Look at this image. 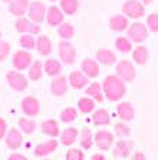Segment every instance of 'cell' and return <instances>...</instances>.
<instances>
[{"label":"cell","mask_w":158,"mask_h":160,"mask_svg":"<svg viewBox=\"0 0 158 160\" xmlns=\"http://www.w3.org/2000/svg\"><path fill=\"white\" fill-rule=\"evenodd\" d=\"M102 91L109 101H119L127 94L125 81H122L118 75H108L103 79Z\"/></svg>","instance_id":"obj_1"},{"label":"cell","mask_w":158,"mask_h":160,"mask_svg":"<svg viewBox=\"0 0 158 160\" xmlns=\"http://www.w3.org/2000/svg\"><path fill=\"white\" fill-rule=\"evenodd\" d=\"M33 62V58L30 55L29 51L26 49H19L13 53V58H12V65L16 71H26L29 69V67Z\"/></svg>","instance_id":"obj_2"},{"label":"cell","mask_w":158,"mask_h":160,"mask_svg":"<svg viewBox=\"0 0 158 160\" xmlns=\"http://www.w3.org/2000/svg\"><path fill=\"white\" fill-rule=\"evenodd\" d=\"M6 81H7L9 87H10L12 89L19 91V92L25 91V89L27 88V85H29L27 78H26L25 75L19 71H13V69L7 71V74H6Z\"/></svg>","instance_id":"obj_3"},{"label":"cell","mask_w":158,"mask_h":160,"mask_svg":"<svg viewBox=\"0 0 158 160\" xmlns=\"http://www.w3.org/2000/svg\"><path fill=\"white\" fill-rule=\"evenodd\" d=\"M122 12L127 18H131V19H140L144 16L145 13V8L144 4L138 0H127L122 6Z\"/></svg>","instance_id":"obj_4"},{"label":"cell","mask_w":158,"mask_h":160,"mask_svg":"<svg viewBox=\"0 0 158 160\" xmlns=\"http://www.w3.org/2000/svg\"><path fill=\"white\" fill-rule=\"evenodd\" d=\"M27 18L33 23L41 25L43 20H46V6L42 2H32L27 9Z\"/></svg>","instance_id":"obj_5"},{"label":"cell","mask_w":158,"mask_h":160,"mask_svg":"<svg viewBox=\"0 0 158 160\" xmlns=\"http://www.w3.org/2000/svg\"><path fill=\"white\" fill-rule=\"evenodd\" d=\"M58 52L60 59L63 61V63L66 65H72L76 59V49L69 41H62L58 46Z\"/></svg>","instance_id":"obj_6"},{"label":"cell","mask_w":158,"mask_h":160,"mask_svg":"<svg viewBox=\"0 0 158 160\" xmlns=\"http://www.w3.org/2000/svg\"><path fill=\"white\" fill-rule=\"evenodd\" d=\"M128 38L131 39V42L135 43H141L148 38V28L145 26V23L135 22L134 25L128 28Z\"/></svg>","instance_id":"obj_7"},{"label":"cell","mask_w":158,"mask_h":160,"mask_svg":"<svg viewBox=\"0 0 158 160\" xmlns=\"http://www.w3.org/2000/svg\"><path fill=\"white\" fill-rule=\"evenodd\" d=\"M117 75L122 79V81L131 82V81H134V78H135L136 71H135V68H134V65L129 62V61L122 59L117 63Z\"/></svg>","instance_id":"obj_8"},{"label":"cell","mask_w":158,"mask_h":160,"mask_svg":"<svg viewBox=\"0 0 158 160\" xmlns=\"http://www.w3.org/2000/svg\"><path fill=\"white\" fill-rule=\"evenodd\" d=\"M20 108H22V111L25 112L27 117H35L41 111V102H39V100H37L36 97L27 95V97H25L22 100Z\"/></svg>","instance_id":"obj_9"},{"label":"cell","mask_w":158,"mask_h":160,"mask_svg":"<svg viewBox=\"0 0 158 160\" xmlns=\"http://www.w3.org/2000/svg\"><path fill=\"white\" fill-rule=\"evenodd\" d=\"M4 142L10 150H17L23 144V134L19 128H10L7 130V134L4 137Z\"/></svg>","instance_id":"obj_10"},{"label":"cell","mask_w":158,"mask_h":160,"mask_svg":"<svg viewBox=\"0 0 158 160\" xmlns=\"http://www.w3.org/2000/svg\"><path fill=\"white\" fill-rule=\"evenodd\" d=\"M96 147L101 150H108L111 146L114 144V134L108 130H99L93 137Z\"/></svg>","instance_id":"obj_11"},{"label":"cell","mask_w":158,"mask_h":160,"mask_svg":"<svg viewBox=\"0 0 158 160\" xmlns=\"http://www.w3.org/2000/svg\"><path fill=\"white\" fill-rule=\"evenodd\" d=\"M68 78L63 77V75H59V77H55L50 82V92L55 95V97H62L68 92Z\"/></svg>","instance_id":"obj_12"},{"label":"cell","mask_w":158,"mask_h":160,"mask_svg":"<svg viewBox=\"0 0 158 160\" xmlns=\"http://www.w3.org/2000/svg\"><path fill=\"white\" fill-rule=\"evenodd\" d=\"M65 19V13L59 6H50L46 10V22L49 26H60Z\"/></svg>","instance_id":"obj_13"},{"label":"cell","mask_w":158,"mask_h":160,"mask_svg":"<svg viewBox=\"0 0 158 160\" xmlns=\"http://www.w3.org/2000/svg\"><path fill=\"white\" fill-rule=\"evenodd\" d=\"M81 69L88 78H96L99 75L101 69H99V62L95 59H91V58H86V59L82 61L81 63Z\"/></svg>","instance_id":"obj_14"},{"label":"cell","mask_w":158,"mask_h":160,"mask_svg":"<svg viewBox=\"0 0 158 160\" xmlns=\"http://www.w3.org/2000/svg\"><path fill=\"white\" fill-rule=\"evenodd\" d=\"M68 82L74 89H82L84 87L88 85L89 78L82 71H72L68 77Z\"/></svg>","instance_id":"obj_15"},{"label":"cell","mask_w":158,"mask_h":160,"mask_svg":"<svg viewBox=\"0 0 158 160\" xmlns=\"http://www.w3.org/2000/svg\"><path fill=\"white\" fill-rule=\"evenodd\" d=\"M56 149H58V142L52 138V140H46V142L37 144L35 147L33 153H35V156H37V157H45V156H48V154H50V153L56 152Z\"/></svg>","instance_id":"obj_16"},{"label":"cell","mask_w":158,"mask_h":160,"mask_svg":"<svg viewBox=\"0 0 158 160\" xmlns=\"http://www.w3.org/2000/svg\"><path fill=\"white\" fill-rule=\"evenodd\" d=\"M29 4V0H13L12 3H9V12L13 16L22 18V16H25V13H27Z\"/></svg>","instance_id":"obj_17"},{"label":"cell","mask_w":158,"mask_h":160,"mask_svg":"<svg viewBox=\"0 0 158 160\" xmlns=\"http://www.w3.org/2000/svg\"><path fill=\"white\" fill-rule=\"evenodd\" d=\"M41 130H42V133H43L45 136H48V137H52V138L58 137L59 134H60V131H59V124H58V121H56V120H53V118L45 120L43 123L41 124Z\"/></svg>","instance_id":"obj_18"},{"label":"cell","mask_w":158,"mask_h":160,"mask_svg":"<svg viewBox=\"0 0 158 160\" xmlns=\"http://www.w3.org/2000/svg\"><path fill=\"white\" fill-rule=\"evenodd\" d=\"M132 147H134V142H131V140H119L115 144L114 156L115 157H128L129 153L132 152Z\"/></svg>","instance_id":"obj_19"},{"label":"cell","mask_w":158,"mask_h":160,"mask_svg":"<svg viewBox=\"0 0 158 160\" xmlns=\"http://www.w3.org/2000/svg\"><path fill=\"white\" fill-rule=\"evenodd\" d=\"M43 71L45 74H48L49 77H59L62 74V63L58 59H46L43 62Z\"/></svg>","instance_id":"obj_20"},{"label":"cell","mask_w":158,"mask_h":160,"mask_svg":"<svg viewBox=\"0 0 158 160\" xmlns=\"http://www.w3.org/2000/svg\"><path fill=\"white\" fill-rule=\"evenodd\" d=\"M36 49H37V52L41 53L42 56H46V58H48V56L52 53V41L46 36V35H41V36H37Z\"/></svg>","instance_id":"obj_21"},{"label":"cell","mask_w":158,"mask_h":160,"mask_svg":"<svg viewBox=\"0 0 158 160\" xmlns=\"http://www.w3.org/2000/svg\"><path fill=\"white\" fill-rule=\"evenodd\" d=\"M117 112H118V117L122 121H131L134 118V116H135L134 107L129 102H119L117 105Z\"/></svg>","instance_id":"obj_22"},{"label":"cell","mask_w":158,"mask_h":160,"mask_svg":"<svg viewBox=\"0 0 158 160\" xmlns=\"http://www.w3.org/2000/svg\"><path fill=\"white\" fill-rule=\"evenodd\" d=\"M128 18L125 15H115L109 19V28L114 32H122V30L128 29Z\"/></svg>","instance_id":"obj_23"},{"label":"cell","mask_w":158,"mask_h":160,"mask_svg":"<svg viewBox=\"0 0 158 160\" xmlns=\"http://www.w3.org/2000/svg\"><path fill=\"white\" fill-rule=\"evenodd\" d=\"M78 136H79V131L76 127H68L60 133V143L63 146H72L76 142Z\"/></svg>","instance_id":"obj_24"},{"label":"cell","mask_w":158,"mask_h":160,"mask_svg":"<svg viewBox=\"0 0 158 160\" xmlns=\"http://www.w3.org/2000/svg\"><path fill=\"white\" fill-rule=\"evenodd\" d=\"M92 121L93 124L98 127H102V126H108L111 123V116L109 112L107 110H103V108H99V110H96L93 111V116H92Z\"/></svg>","instance_id":"obj_25"},{"label":"cell","mask_w":158,"mask_h":160,"mask_svg":"<svg viewBox=\"0 0 158 160\" xmlns=\"http://www.w3.org/2000/svg\"><path fill=\"white\" fill-rule=\"evenodd\" d=\"M96 61L102 65H112L117 61V55L109 49H99L96 52Z\"/></svg>","instance_id":"obj_26"},{"label":"cell","mask_w":158,"mask_h":160,"mask_svg":"<svg viewBox=\"0 0 158 160\" xmlns=\"http://www.w3.org/2000/svg\"><path fill=\"white\" fill-rule=\"evenodd\" d=\"M43 63L41 61H33L32 65L29 67V69H27V77L32 81H39L43 77Z\"/></svg>","instance_id":"obj_27"},{"label":"cell","mask_w":158,"mask_h":160,"mask_svg":"<svg viewBox=\"0 0 158 160\" xmlns=\"http://www.w3.org/2000/svg\"><path fill=\"white\" fill-rule=\"evenodd\" d=\"M86 95L91 98H93L98 102H102L103 101V91H102V85L99 82H92L91 85L86 88Z\"/></svg>","instance_id":"obj_28"},{"label":"cell","mask_w":158,"mask_h":160,"mask_svg":"<svg viewBox=\"0 0 158 160\" xmlns=\"http://www.w3.org/2000/svg\"><path fill=\"white\" fill-rule=\"evenodd\" d=\"M132 59L135 61L138 65L147 63V61H148V48L147 46H142V45L136 46L132 52Z\"/></svg>","instance_id":"obj_29"},{"label":"cell","mask_w":158,"mask_h":160,"mask_svg":"<svg viewBox=\"0 0 158 160\" xmlns=\"http://www.w3.org/2000/svg\"><path fill=\"white\" fill-rule=\"evenodd\" d=\"M60 9L68 16L75 15L79 9V0H60Z\"/></svg>","instance_id":"obj_30"},{"label":"cell","mask_w":158,"mask_h":160,"mask_svg":"<svg viewBox=\"0 0 158 160\" xmlns=\"http://www.w3.org/2000/svg\"><path fill=\"white\" fill-rule=\"evenodd\" d=\"M78 108L82 114H89L95 110V100L91 97H82L78 101Z\"/></svg>","instance_id":"obj_31"},{"label":"cell","mask_w":158,"mask_h":160,"mask_svg":"<svg viewBox=\"0 0 158 160\" xmlns=\"http://www.w3.org/2000/svg\"><path fill=\"white\" fill-rule=\"evenodd\" d=\"M58 35L62 38L63 41H69L75 36V28L68 22H63L60 26H58Z\"/></svg>","instance_id":"obj_32"},{"label":"cell","mask_w":158,"mask_h":160,"mask_svg":"<svg viewBox=\"0 0 158 160\" xmlns=\"http://www.w3.org/2000/svg\"><path fill=\"white\" fill-rule=\"evenodd\" d=\"M32 26H33V22H32L29 18H25V16L19 18L17 20H16V23H15L16 30H17L19 33H22V35L23 33H30Z\"/></svg>","instance_id":"obj_33"},{"label":"cell","mask_w":158,"mask_h":160,"mask_svg":"<svg viewBox=\"0 0 158 160\" xmlns=\"http://www.w3.org/2000/svg\"><path fill=\"white\" fill-rule=\"evenodd\" d=\"M36 127H37L36 121L32 118H20L19 120V128H20L22 133L27 134V136H29V134H33L35 130H36Z\"/></svg>","instance_id":"obj_34"},{"label":"cell","mask_w":158,"mask_h":160,"mask_svg":"<svg viewBox=\"0 0 158 160\" xmlns=\"http://www.w3.org/2000/svg\"><path fill=\"white\" fill-rule=\"evenodd\" d=\"M115 48H117L119 52L127 53L132 49V42H131L129 38L119 36V38H117V41H115Z\"/></svg>","instance_id":"obj_35"},{"label":"cell","mask_w":158,"mask_h":160,"mask_svg":"<svg viewBox=\"0 0 158 160\" xmlns=\"http://www.w3.org/2000/svg\"><path fill=\"white\" fill-rule=\"evenodd\" d=\"M93 144V134H92L91 128H84L81 133V146L82 149L89 150Z\"/></svg>","instance_id":"obj_36"},{"label":"cell","mask_w":158,"mask_h":160,"mask_svg":"<svg viewBox=\"0 0 158 160\" xmlns=\"http://www.w3.org/2000/svg\"><path fill=\"white\" fill-rule=\"evenodd\" d=\"M19 43L26 51H32V49L36 48V41H35L33 35H30V33H23L20 36V39H19Z\"/></svg>","instance_id":"obj_37"},{"label":"cell","mask_w":158,"mask_h":160,"mask_svg":"<svg viewBox=\"0 0 158 160\" xmlns=\"http://www.w3.org/2000/svg\"><path fill=\"white\" fill-rule=\"evenodd\" d=\"M76 118H78V111L74 107H68L65 110H62V112H60V120L63 123H70V121H75Z\"/></svg>","instance_id":"obj_38"},{"label":"cell","mask_w":158,"mask_h":160,"mask_svg":"<svg viewBox=\"0 0 158 160\" xmlns=\"http://www.w3.org/2000/svg\"><path fill=\"white\" fill-rule=\"evenodd\" d=\"M114 130H115V134H117L118 137H128L129 134H131V128H129V126H127L124 121L115 124Z\"/></svg>","instance_id":"obj_39"},{"label":"cell","mask_w":158,"mask_h":160,"mask_svg":"<svg viewBox=\"0 0 158 160\" xmlns=\"http://www.w3.org/2000/svg\"><path fill=\"white\" fill-rule=\"evenodd\" d=\"M66 160H85V154L84 152H81L79 149H69L65 154Z\"/></svg>","instance_id":"obj_40"},{"label":"cell","mask_w":158,"mask_h":160,"mask_svg":"<svg viewBox=\"0 0 158 160\" xmlns=\"http://www.w3.org/2000/svg\"><path fill=\"white\" fill-rule=\"evenodd\" d=\"M147 28L154 33L158 32V13H151L147 18Z\"/></svg>","instance_id":"obj_41"},{"label":"cell","mask_w":158,"mask_h":160,"mask_svg":"<svg viewBox=\"0 0 158 160\" xmlns=\"http://www.w3.org/2000/svg\"><path fill=\"white\" fill-rule=\"evenodd\" d=\"M10 53V43L6 41H0V62H3Z\"/></svg>","instance_id":"obj_42"},{"label":"cell","mask_w":158,"mask_h":160,"mask_svg":"<svg viewBox=\"0 0 158 160\" xmlns=\"http://www.w3.org/2000/svg\"><path fill=\"white\" fill-rule=\"evenodd\" d=\"M7 128H9V127H7L6 120L0 117V140L6 137V134H7Z\"/></svg>","instance_id":"obj_43"},{"label":"cell","mask_w":158,"mask_h":160,"mask_svg":"<svg viewBox=\"0 0 158 160\" xmlns=\"http://www.w3.org/2000/svg\"><path fill=\"white\" fill-rule=\"evenodd\" d=\"M7 160H29L26 156H23V154H20V153H12L10 156L7 157Z\"/></svg>","instance_id":"obj_44"},{"label":"cell","mask_w":158,"mask_h":160,"mask_svg":"<svg viewBox=\"0 0 158 160\" xmlns=\"http://www.w3.org/2000/svg\"><path fill=\"white\" fill-rule=\"evenodd\" d=\"M37 33H41V25L33 23V26L30 29V35H37Z\"/></svg>","instance_id":"obj_45"},{"label":"cell","mask_w":158,"mask_h":160,"mask_svg":"<svg viewBox=\"0 0 158 160\" xmlns=\"http://www.w3.org/2000/svg\"><path fill=\"white\" fill-rule=\"evenodd\" d=\"M132 160H147V159H145V156H144V153L136 152L135 154L132 156Z\"/></svg>","instance_id":"obj_46"},{"label":"cell","mask_w":158,"mask_h":160,"mask_svg":"<svg viewBox=\"0 0 158 160\" xmlns=\"http://www.w3.org/2000/svg\"><path fill=\"white\" fill-rule=\"evenodd\" d=\"M89 160H107V157L103 156V154H101V153H96V154H93Z\"/></svg>","instance_id":"obj_47"},{"label":"cell","mask_w":158,"mask_h":160,"mask_svg":"<svg viewBox=\"0 0 158 160\" xmlns=\"http://www.w3.org/2000/svg\"><path fill=\"white\" fill-rule=\"evenodd\" d=\"M140 2L144 4V6H148V4L152 3V0H140Z\"/></svg>","instance_id":"obj_48"},{"label":"cell","mask_w":158,"mask_h":160,"mask_svg":"<svg viewBox=\"0 0 158 160\" xmlns=\"http://www.w3.org/2000/svg\"><path fill=\"white\" fill-rule=\"evenodd\" d=\"M2 2H6V3H12L13 0H2Z\"/></svg>","instance_id":"obj_49"},{"label":"cell","mask_w":158,"mask_h":160,"mask_svg":"<svg viewBox=\"0 0 158 160\" xmlns=\"http://www.w3.org/2000/svg\"><path fill=\"white\" fill-rule=\"evenodd\" d=\"M0 41H2V30H0Z\"/></svg>","instance_id":"obj_50"},{"label":"cell","mask_w":158,"mask_h":160,"mask_svg":"<svg viewBox=\"0 0 158 160\" xmlns=\"http://www.w3.org/2000/svg\"><path fill=\"white\" fill-rule=\"evenodd\" d=\"M50 2H56V0H50Z\"/></svg>","instance_id":"obj_51"},{"label":"cell","mask_w":158,"mask_h":160,"mask_svg":"<svg viewBox=\"0 0 158 160\" xmlns=\"http://www.w3.org/2000/svg\"><path fill=\"white\" fill-rule=\"evenodd\" d=\"M43 160H49V159H43Z\"/></svg>","instance_id":"obj_52"}]
</instances>
